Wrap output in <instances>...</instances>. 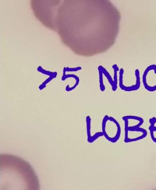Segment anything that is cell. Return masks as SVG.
Returning a JSON list of instances; mask_svg holds the SVG:
<instances>
[{
	"mask_svg": "<svg viewBox=\"0 0 156 190\" xmlns=\"http://www.w3.org/2000/svg\"><path fill=\"white\" fill-rule=\"evenodd\" d=\"M86 120H87V136H88V140L87 141L90 143V140L92 138V136L90 135V122H91V119L89 116H87L86 117Z\"/></svg>",
	"mask_w": 156,
	"mask_h": 190,
	"instance_id": "cell-3",
	"label": "cell"
},
{
	"mask_svg": "<svg viewBox=\"0 0 156 190\" xmlns=\"http://www.w3.org/2000/svg\"><path fill=\"white\" fill-rule=\"evenodd\" d=\"M149 124H150V126L149 127V131H150V135H151V137L152 140L154 139V138L155 137L154 136V133L155 131H156V127L155 126V123H154V122L152 121H149Z\"/></svg>",
	"mask_w": 156,
	"mask_h": 190,
	"instance_id": "cell-4",
	"label": "cell"
},
{
	"mask_svg": "<svg viewBox=\"0 0 156 190\" xmlns=\"http://www.w3.org/2000/svg\"><path fill=\"white\" fill-rule=\"evenodd\" d=\"M119 86H120L121 89L124 90L125 91L129 92V91H134L138 90L140 87V78L139 77H138V74H137V83L135 85L130 86V87H126V86H123V84L120 81Z\"/></svg>",
	"mask_w": 156,
	"mask_h": 190,
	"instance_id": "cell-2",
	"label": "cell"
},
{
	"mask_svg": "<svg viewBox=\"0 0 156 190\" xmlns=\"http://www.w3.org/2000/svg\"><path fill=\"white\" fill-rule=\"evenodd\" d=\"M149 121H152V122H154V123L156 124V117H152V118H151L149 120Z\"/></svg>",
	"mask_w": 156,
	"mask_h": 190,
	"instance_id": "cell-5",
	"label": "cell"
},
{
	"mask_svg": "<svg viewBox=\"0 0 156 190\" xmlns=\"http://www.w3.org/2000/svg\"><path fill=\"white\" fill-rule=\"evenodd\" d=\"M36 18L75 54L104 53L115 43L121 14L110 0H30Z\"/></svg>",
	"mask_w": 156,
	"mask_h": 190,
	"instance_id": "cell-1",
	"label": "cell"
}]
</instances>
